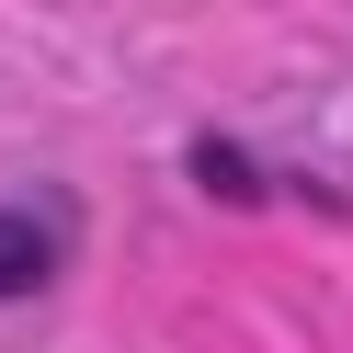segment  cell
Segmentation results:
<instances>
[{
	"label": "cell",
	"mask_w": 353,
	"mask_h": 353,
	"mask_svg": "<svg viewBox=\"0 0 353 353\" xmlns=\"http://www.w3.org/2000/svg\"><path fill=\"white\" fill-rule=\"evenodd\" d=\"M57 285V228L34 205H0V307L12 296H46Z\"/></svg>",
	"instance_id": "cell-1"
}]
</instances>
